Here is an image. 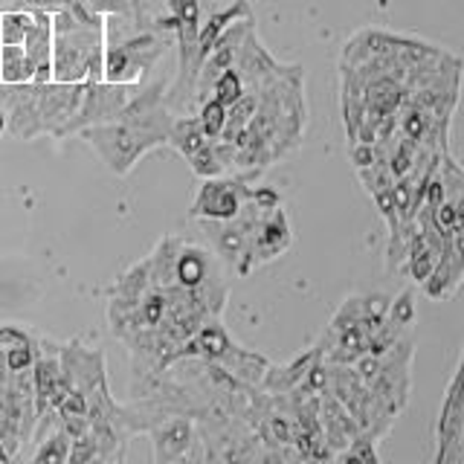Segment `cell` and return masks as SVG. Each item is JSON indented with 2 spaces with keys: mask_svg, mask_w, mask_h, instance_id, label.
Masks as SVG:
<instances>
[{
  "mask_svg": "<svg viewBox=\"0 0 464 464\" xmlns=\"http://www.w3.org/2000/svg\"><path fill=\"white\" fill-rule=\"evenodd\" d=\"M171 125L174 111L169 105V82L157 79L140 84L116 120L87 125L79 130V137L96 151L105 169L125 178L145 154L169 145Z\"/></svg>",
  "mask_w": 464,
  "mask_h": 464,
  "instance_id": "1",
  "label": "cell"
},
{
  "mask_svg": "<svg viewBox=\"0 0 464 464\" xmlns=\"http://www.w3.org/2000/svg\"><path fill=\"white\" fill-rule=\"evenodd\" d=\"M84 82H26L4 84L0 82V102L6 111V130L18 140L53 137L64 140L79 134V111H82Z\"/></svg>",
  "mask_w": 464,
  "mask_h": 464,
  "instance_id": "2",
  "label": "cell"
},
{
  "mask_svg": "<svg viewBox=\"0 0 464 464\" xmlns=\"http://www.w3.org/2000/svg\"><path fill=\"white\" fill-rule=\"evenodd\" d=\"M108 14L91 6L64 4L53 12V82H99L105 64Z\"/></svg>",
  "mask_w": 464,
  "mask_h": 464,
  "instance_id": "3",
  "label": "cell"
},
{
  "mask_svg": "<svg viewBox=\"0 0 464 464\" xmlns=\"http://www.w3.org/2000/svg\"><path fill=\"white\" fill-rule=\"evenodd\" d=\"M174 44V33L166 18H160L154 29L105 44V64H102V79L111 84H145L160 58L169 53Z\"/></svg>",
  "mask_w": 464,
  "mask_h": 464,
  "instance_id": "4",
  "label": "cell"
},
{
  "mask_svg": "<svg viewBox=\"0 0 464 464\" xmlns=\"http://www.w3.org/2000/svg\"><path fill=\"white\" fill-rule=\"evenodd\" d=\"M35 392L33 374L24 377H0V464L14 461L24 447L33 441L35 430Z\"/></svg>",
  "mask_w": 464,
  "mask_h": 464,
  "instance_id": "5",
  "label": "cell"
},
{
  "mask_svg": "<svg viewBox=\"0 0 464 464\" xmlns=\"http://www.w3.org/2000/svg\"><path fill=\"white\" fill-rule=\"evenodd\" d=\"M169 14L166 21L178 44V82L169 87V105L174 116H183L188 105V91H192L195 76V55L200 38V0H166Z\"/></svg>",
  "mask_w": 464,
  "mask_h": 464,
  "instance_id": "6",
  "label": "cell"
},
{
  "mask_svg": "<svg viewBox=\"0 0 464 464\" xmlns=\"http://www.w3.org/2000/svg\"><path fill=\"white\" fill-rule=\"evenodd\" d=\"M149 435H151V456L157 464L203 461V441L195 415L171 412L166 418H160L149 430Z\"/></svg>",
  "mask_w": 464,
  "mask_h": 464,
  "instance_id": "7",
  "label": "cell"
},
{
  "mask_svg": "<svg viewBox=\"0 0 464 464\" xmlns=\"http://www.w3.org/2000/svg\"><path fill=\"white\" fill-rule=\"evenodd\" d=\"M250 192L253 186H246V178H241V174L200 178L188 218L192 221H227V218H236L244 209Z\"/></svg>",
  "mask_w": 464,
  "mask_h": 464,
  "instance_id": "8",
  "label": "cell"
},
{
  "mask_svg": "<svg viewBox=\"0 0 464 464\" xmlns=\"http://www.w3.org/2000/svg\"><path fill=\"white\" fill-rule=\"evenodd\" d=\"M290 241H294V232H290V224L285 218L282 203L265 209L258 215V221L253 227V236L250 244H246V256H244V265H241V276L253 273L258 265L265 261H273L276 256H282Z\"/></svg>",
  "mask_w": 464,
  "mask_h": 464,
  "instance_id": "9",
  "label": "cell"
},
{
  "mask_svg": "<svg viewBox=\"0 0 464 464\" xmlns=\"http://www.w3.org/2000/svg\"><path fill=\"white\" fill-rule=\"evenodd\" d=\"M41 345L44 337L33 328L12 325V323L0 325V377L12 381V377L33 374Z\"/></svg>",
  "mask_w": 464,
  "mask_h": 464,
  "instance_id": "10",
  "label": "cell"
},
{
  "mask_svg": "<svg viewBox=\"0 0 464 464\" xmlns=\"http://www.w3.org/2000/svg\"><path fill=\"white\" fill-rule=\"evenodd\" d=\"M24 50L33 62L35 82H53V12L33 9V24L26 29Z\"/></svg>",
  "mask_w": 464,
  "mask_h": 464,
  "instance_id": "11",
  "label": "cell"
},
{
  "mask_svg": "<svg viewBox=\"0 0 464 464\" xmlns=\"http://www.w3.org/2000/svg\"><path fill=\"white\" fill-rule=\"evenodd\" d=\"M6 134V111H4V102H0V137Z\"/></svg>",
  "mask_w": 464,
  "mask_h": 464,
  "instance_id": "12",
  "label": "cell"
}]
</instances>
